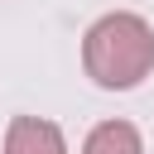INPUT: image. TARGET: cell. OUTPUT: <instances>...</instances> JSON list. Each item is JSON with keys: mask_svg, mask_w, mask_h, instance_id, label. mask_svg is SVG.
<instances>
[{"mask_svg": "<svg viewBox=\"0 0 154 154\" xmlns=\"http://www.w3.org/2000/svg\"><path fill=\"white\" fill-rule=\"evenodd\" d=\"M82 63L96 87L125 91V87L144 82V72L154 67V29L140 14H106L87 29Z\"/></svg>", "mask_w": 154, "mask_h": 154, "instance_id": "obj_1", "label": "cell"}, {"mask_svg": "<svg viewBox=\"0 0 154 154\" xmlns=\"http://www.w3.org/2000/svg\"><path fill=\"white\" fill-rule=\"evenodd\" d=\"M5 154H67V149H63V135H58L53 120L14 116L10 120V135H5Z\"/></svg>", "mask_w": 154, "mask_h": 154, "instance_id": "obj_2", "label": "cell"}, {"mask_svg": "<svg viewBox=\"0 0 154 154\" xmlns=\"http://www.w3.org/2000/svg\"><path fill=\"white\" fill-rule=\"evenodd\" d=\"M82 154H140V130L130 120H106L87 135Z\"/></svg>", "mask_w": 154, "mask_h": 154, "instance_id": "obj_3", "label": "cell"}]
</instances>
